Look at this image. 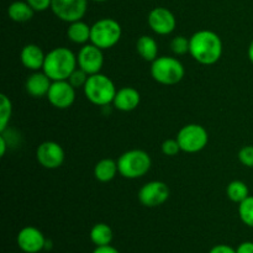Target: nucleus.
Segmentation results:
<instances>
[{"label":"nucleus","mask_w":253,"mask_h":253,"mask_svg":"<svg viewBox=\"0 0 253 253\" xmlns=\"http://www.w3.org/2000/svg\"><path fill=\"white\" fill-rule=\"evenodd\" d=\"M189 53L200 64L211 66L222 56V41L210 30H200L189 39Z\"/></svg>","instance_id":"f257e3e1"},{"label":"nucleus","mask_w":253,"mask_h":253,"mask_svg":"<svg viewBox=\"0 0 253 253\" xmlns=\"http://www.w3.org/2000/svg\"><path fill=\"white\" fill-rule=\"evenodd\" d=\"M78 67L77 56L67 47H56L44 57L42 71L52 82L67 81Z\"/></svg>","instance_id":"f03ea898"},{"label":"nucleus","mask_w":253,"mask_h":253,"mask_svg":"<svg viewBox=\"0 0 253 253\" xmlns=\"http://www.w3.org/2000/svg\"><path fill=\"white\" fill-rule=\"evenodd\" d=\"M83 89L85 98L98 106H108L113 103L118 91L114 82L101 73L89 76Z\"/></svg>","instance_id":"7ed1b4c3"},{"label":"nucleus","mask_w":253,"mask_h":253,"mask_svg":"<svg viewBox=\"0 0 253 253\" xmlns=\"http://www.w3.org/2000/svg\"><path fill=\"white\" fill-rule=\"evenodd\" d=\"M119 174L126 179H137L150 170L152 161L150 155L143 150H130L119 157Z\"/></svg>","instance_id":"20e7f679"},{"label":"nucleus","mask_w":253,"mask_h":253,"mask_svg":"<svg viewBox=\"0 0 253 253\" xmlns=\"http://www.w3.org/2000/svg\"><path fill=\"white\" fill-rule=\"evenodd\" d=\"M151 76L157 83L163 85L178 84L185 76V69L182 62L174 57H157L151 64Z\"/></svg>","instance_id":"39448f33"},{"label":"nucleus","mask_w":253,"mask_h":253,"mask_svg":"<svg viewBox=\"0 0 253 253\" xmlns=\"http://www.w3.org/2000/svg\"><path fill=\"white\" fill-rule=\"evenodd\" d=\"M123 29L116 20L105 17L91 25L90 43L101 49H108L115 46L121 39Z\"/></svg>","instance_id":"423d86ee"},{"label":"nucleus","mask_w":253,"mask_h":253,"mask_svg":"<svg viewBox=\"0 0 253 253\" xmlns=\"http://www.w3.org/2000/svg\"><path fill=\"white\" fill-rule=\"evenodd\" d=\"M175 138L183 152L197 153L207 147L209 135L202 125L189 124L180 128Z\"/></svg>","instance_id":"0eeeda50"},{"label":"nucleus","mask_w":253,"mask_h":253,"mask_svg":"<svg viewBox=\"0 0 253 253\" xmlns=\"http://www.w3.org/2000/svg\"><path fill=\"white\" fill-rule=\"evenodd\" d=\"M88 7V0H52L51 10L59 20L74 22L83 19Z\"/></svg>","instance_id":"6e6552de"},{"label":"nucleus","mask_w":253,"mask_h":253,"mask_svg":"<svg viewBox=\"0 0 253 253\" xmlns=\"http://www.w3.org/2000/svg\"><path fill=\"white\" fill-rule=\"evenodd\" d=\"M169 193V188L165 182L152 180L138 190V200L146 208H157L167 202Z\"/></svg>","instance_id":"1a4fd4ad"},{"label":"nucleus","mask_w":253,"mask_h":253,"mask_svg":"<svg viewBox=\"0 0 253 253\" xmlns=\"http://www.w3.org/2000/svg\"><path fill=\"white\" fill-rule=\"evenodd\" d=\"M36 158L37 162L46 169H56L63 165L66 153L59 143L46 141L37 147Z\"/></svg>","instance_id":"9d476101"},{"label":"nucleus","mask_w":253,"mask_h":253,"mask_svg":"<svg viewBox=\"0 0 253 253\" xmlns=\"http://www.w3.org/2000/svg\"><path fill=\"white\" fill-rule=\"evenodd\" d=\"M77 61H78L79 68L86 72L89 76L100 73L104 66L103 49L93 43L83 44L77 54Z\"/></svg>","instance_id":"9b49d317"},{"label":"nucleus","mask_w":253,"mask_h":253,"mask_svg":"<svg viewBox=\"0 0 253 253\" xmlns=\"http://www.w3.org/2000/svg\"><path fill=\"white\" fill-rule=\"evenodd\" d=\"M47 99L57 109H68L76 100V88L68 81L52 82Z\"/></svg>","instance_id":"f8f14e48"},{"label":"nucleus","mask_w":253,"mask_h":253,"mask_svg":"<svg viewBox=\"0 0 253 253\" xmlns=\"http://www.w3.org/2000/svg\"><path fill=\"white\" fill-rule=\"evenodd\" d=\"M148 26L157 35L172 34L177 26V20L173 12L166 7H155L150 11L147 17Z\"/></svg>","instance_id":"ddd939ff"},{"label":"nucleus","mask_w":253,"mask_h":253,"mask_svg":"<svg viewBox=\"0 0 253 253\" xmlns=\"http://www.w3.org/2000/svg\"><path fill=\"white\" fill-rule=\"evenodd\" d=\"M46 237L37 227L26 226L17 234L16 242L19 249L25 253H39L46 246Z\"/></svg>","instance_id":"4468645a"},{"label":"nucleus","mask_w":253,"mask_h":253,"mask_svg":"<svg viewBox=\"0 0 253 253\" xmlns=\"http://www.w3.org/2000/svg\"><path fill=\"white\" fill-rule=\"evenodd\" d=\"M140 101L141 95L137 89L132 88V86H124L116 91L113 104L118 110L128 113V111L135 110L140 105Z\"/></svg>","instance_id":"2eb2a0df"},{"label":"nucleus","mask_w":253,"mask_h":253,"mask_svg":"<svg viewBox=\"0 0 253 253\" xmlns=\"http://www.w3.org/2000/svg\"><path fill=\"white\" fill-rule=\"evenodd\" d=\"M52 81L43 71H37L26 79L25 89H26L27 94L31 95L32 98H42V96H47Z\"/></svg>","instance_id":"dca6fc26"},{"label":"nucleus","mask_w":253,"mask_h":253,"mask_svg":"<svg viewBox=\"0 0 253 253\" xmlns=\"http://www.w3.org/2000/svg\"><path fill=\"white\" fill-rule=\"evenodd\" d=\"M44 57L46 54L43 53V51L35 43L26 44L20 52V61H21L22 66L34 72L43 68Z\"/></svg>","instance_id":"f3484780"},{"label":"nucleus","mask_w":253,"mask_h":253,"mask_svg":"<svg viewBox=\"0 0 253 253\" xmlns=\"http://www.w3.org/2000/svg\"><path fill=\"white\" fill-rule=\"evenodd\" d=\"M119 173L118 162L110 158L100 160L94 167V177L101 183L111 182Z\"/></svg>","instance_id":"a211bd4d"},{"label":"nucleus","mask_w":253,"mask_h":253,"mask_svg":"<svg viewBox=\"0 0 253 253\" xmlns=\"http://www.w3.org/2000/svg\"><path fill=\"white\" fill-rule=\"evenodd\" d=\"M90 30L91 26H89L86 22L78 20L69 24L68 30H67V36L69 41H72L76 44H86V42L90 41Z\"/></svg>","instance_id":"6ab92c4d"},{"label":"nucleus","mask_w":253,"mask_h":253,"mask_svg":"<svg viewBox=\"0 0 253 253\" xmlns=\"http://www.w3.org/2000/svg\"><path fill=\"white\" fill-rule=\"evenodd\" d=\"M136 49L137 53L142 57L145 61L151 62L152 63L156 58L158 57V44L153 37L143 35L136 42Z\"/></svg>","instance_id":"aec40b11"},{"label":"nucleus","mask_w":253,"mask_h":253,"mask_svg":"<svg viewBox=\"0 0 253 253\" xmlns=\"http://www.w3.org/2000/svg\"><path fill=\"white\" fill-rule=\"evenodd\" d=\"M35 10L31 5L25 1H14L7 7V15L15 22H27L34 17Z\"/></svg>","instance_id":"412c9836"},{"label":"nucleus","mask_w":253,"mask_h":253,"mask_svg":"<svg viewBox=\"0 0 253 253\" xmlns=\"http://www.w3.org/2000/svg\"><path fill=\"white\" fill-rule=\"evenodd\" d=\"M89 237H90V241L95 245V247L106 246V245L111 244L114 234L113 230L108 224L99 222V224H95L91 227L90 232H89Z\"/></svg>","instance_id":"4be33fe9"},{"label":"nucleus","mask_w":253,"mask_h":253,"mask_svg":"<svg viewBox=\"0 0 253 253\" xmlns=\"http://www.w3.org/2000/svg\"><path fill=\"white\" fill-rule=\"evenodd\" d=\"M226 195L231 202L240 204L244 202L247 197H250L249 187L242 180H232L226 188Z\"/></svg>","instance_id":"5701e85b"},{"label":"nucleus","mask_w":253,"mask_h":253,"mask_svg":"<svg viewBox=\"0 0 253 253\" xmlns=\"http://www.w3.org/2000/svg\"><path fill=\"white\" fill-rule=\"evenodd\" d=\"M12 104L11 100L5 94L0 95V132H5L11 119Z\"/></svg>","instance_id":"b1692460"},{"label":"nucleus","mask_w":253,"mask_h":253,"mask_svg":"<svg viewBox=\"0 0 253 253\" xmlns=\"http://www.w3.org/2000/svg\"><path fill=\"white\" fill-rule=\"evenodd\" d=\"M239 216L246 226L253 227V197L250 195L239 204Z\"/></svg>","instance_id":"393cba45"},{"label":"nucleus","mask_w":253,"mask_h":253,"mask_svg":"<svg viewBox=\"0 0 253 253\" xmlns=\"http://www.w3.org/2000/svg\"><path fill=\"white\" fill-rule=\"evenodd\" d=\"M170 49L175 56L189 53V40L185 36H177L170 41Z\"/></svg>","instance_id":"a878e982"},{"label":"nucleus","mask_w":253,"mask_h":253,"mask_svg":"<svg viewBox=\"0 0 253 253\" xmlns=\"http://www.w3.org/2000/svg\"><path fill=\"white\" fill-rule=\"evenodd\" d=\"M88 78H89V74L86 73V72H84L83 69L79 68V67H77L76 71L69 76V78L67 79V81H68L69 83L77 89V88H84Z\"/></svg>","instance_id":"bb28decb"},{"label":"nucleus","mask_w":253,"mask_h":253,"mask_svg":"<svg viewBox=\"0 0 253 253\" xmlns=\"http://www.w3.org/2000/svg\"><path fill=\"white\" fill-rule=\"evenodd\" d=\"M180 151L182 150H180V146L179 143H178L177 138H168V140H166L165 142L162 143L163 155L173 157V156H177Z\"/></svg>","instance_id":"cd10ccee"},{"label":"nucleus","mask_w":253,"mask_h":253,"mask_svg":"<svg viewBox=\"0 0 253 253\" xmlns=\"http://www.w3.org/2000/svg\"><path fill=\"white\" fill-rule=\"evenodd\" d=\"M239 161L244 166L249 168H253V146H244L241 150L239 151Z\"/></svg>","instance_id":"c85d7f7f"},{"label":"nucleus","mask_w":253,"mask_h":253,"mask_svg":"<svg viewBox=\"0 0 253 253\" xmlns=\"http://www.w3.org/2000/svg\"><path fill=\"white\" fill-rule=\"evenodd\" d=\"M35 11H44L51 7L52 0H26Z\"/></svg>","instance_id":"c756f323"},{"label":"nucleus","mask_w":253,"mask_h":253,"mask_svg":"<svg viewBox=\"0 0 253 253\" xmlns=\"http://www.w3.org/2000/svg\"><path fill=\"white\" fill-rule=\"evenodd\" d=\"M209 253H236V249L229 245H216L210 250Z\"/></svg>","instance_id":"7c9ffc66"},{"label":"nucleus","mask_w":253,"mask_h":253,"mask_svg":"<svg viewBox=\"0 0 253 253\" xmlns=\"http://www.w3.org/2000/svg\"><path fill=\"white\" fill-rule=\"evenodd\" d=\"M236 253H253V242L246 241L240 244L236 249Z\"/></svg>","instance_id":"2f4dec72"},{"label":"nucleus","mask_w":253,"mask_h":253,"mask_svg":"<svg viewBox=\"0 0 253 253\" xmlns=\"http://www.w3.org/2000/svg\"><path fill=\"white\" fill-rule=\"evenodd\" d=\"M91 253H120L119 250H116L115 247H113L111 245H106V246H98L95 247Z\"/></svg>","instance_id":"473e14b6"},{"label":"nucleus","mask_w":253,"mask_h":253,"mask_svg":"<svg viewBox=\"0 0 253 253\" xmlns=\"http://www.w3.org/2000/svg\"><path fill=\"white\" fill-rule=\"evenodd\" d=\"M6 147H7V141H6V138H5V135L2 133V135L0 136V155H1V157H4L5 156Z\"/></svg>","instance_id":"72a5a7b5"},{"label":"nucleus","mask_w":253,"mask_h":253,"mask_svg":"<svg viewBox=\"0 0 253 253\" xmlns=\"http://www.w3.org/2000/svg\"><path fill=\"white\" fill-rule=\"evenodd\" d=\"M247 56H249V59L253 63V40L251 41V43H250L249 49H247Z\"/></svg>","instance_id":"f704fd0d"},{"label":"nucleus","mask_w":253,"mask_h":253,"mask_svg":"<svg viewBox=\"0 0 253 253\" xmlns=\"http://www.w3.org/2000/svg\"><path fill=\"white\" fill-rule=\"evenodd\" d=\"M91 1H95V2H105L108 0H91Z\"/></svg>","instance_id":"c9c22d12"}]
</instances>
